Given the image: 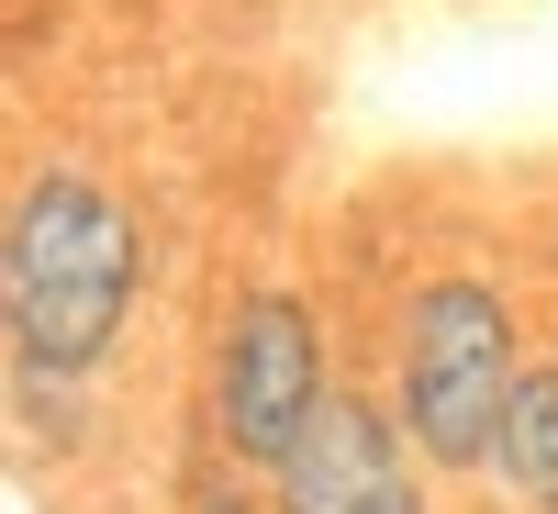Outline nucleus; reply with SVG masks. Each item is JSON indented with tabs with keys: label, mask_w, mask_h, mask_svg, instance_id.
I'll return each mask as SVG.
<instances>
[{
	"label": "nucleus",
	"mask_w": 558,
	"mask_h": 514,
	"mask_svg": "<svg viewBox=\"0 0 558 514\" xmlns=\"http://www.w3.org/2000/svg\"><path fill=\"white\" fill-rule=\"evenodd\" d=\"M123 302H134V213L78 168H45L23 213H12V247H0V313H12V358L34 381H78L101 369L123 336Z\"/></svg>",
	"instance_id": "obj_1"
},
{
	"label": "nucleus",
	"mask_w": 558,
	"mask_h": 514,
	"mask_svg": "<svg viewBox=\"0 0 558 514\" xmlns=\"http://www.w3.org/2000/svg\"><path fill=\"white\" fill-rule=\"evenodd\" d=\"M525 369H514V313L492 279H425L402 313V437L436 470H492L502 414H514Z\"/></svg>",
	"instance_id": "obj_2"
},
{
	"label": "nucleus",
	"mask_w": 558,
	"mask_h": 514,
	"mask_svg": "<svg viewBox=\"0 0 558 514\" xmlns=\"http://www.w3.org/2000/svg\"><path fill=\"white\" fill-rule=\"evenodd\" d=\"M324 414V336L291 291H246L223 313V358H213V447L235 470H279Z\"/></svg>",
	"instance_id": "obj_3"
},
{
	"label": "nucleus",
	"mask_w": 558,
	"mask_h": 514,
	"mask_svg": "<svg viewBox=\"0 0 558 514\" xmlns=\"http://www.w3.org/2000/svg\"><path fill=\"white\" fill-rule=\"evenodd\" d=\"M402 414H368L347 392H324V414L302 426V447L279 458V514H436L413 492V458H402Z\"/></svg>",
	"instance_id": "obj_4"
},
{
	"label": "nucleus",
	"mask_w": 558,
	"mask_h": 514,
	"mask_svg": "<svg viewBox=\"0 0 558 514\" xmlns=\"http://www.w3.org/2000/svg\"><path fill=\"white\" fill-rule=\"evenodd\" d=\"M492 481L525 514H558V369H525L514 414H502V447H492Z\"/></svg>",
	"instance_id": "obj_5"
},
{
	"label": "nucleus",
	"mask_w": 558,
	"mask_h": 514,
	"mask_svg": "<svg viewBox=\"0 0 558 514\" xmlns=\"http://www.w3.org/2000/svg\"><path fill=\"white\" fill-rule=\"evenodd\" d=\"M191 514H257V503H246V492H213V503H191Z\"/></svg>",
	"instance_id": "obj_6"
}]
</instances>
